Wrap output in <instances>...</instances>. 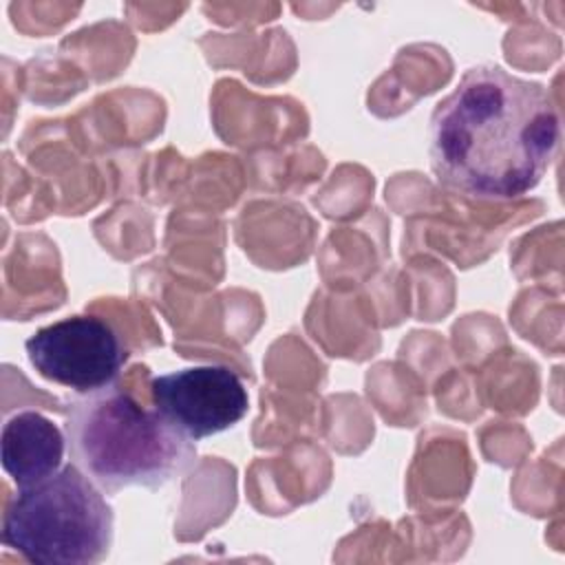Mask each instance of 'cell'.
<instances>
[{"instance_id": "6da1fadb", "label": "cell", "mask_w": 565, "mask_h": 565, "mask_svg": "<svg viewBox=\"0 0 565 565\" xmlns=\"http://www.w3.org/2000/svg\"><path fill=\"white\" fill-rule=\"evenodd\" d=\"M558 139V113L541 84L475 66L430 117V168L452 192L512 201L541 183Z\"/></svg>"}, {"instance_id": "7a4b0ae2", "label": "cell", "mask_w": 565, "mask_h": 565, "mask_svg": "<svg viewBox=\"0 0 565 565\" xmlns=\"http://www.w3.org/2000/svg\"><path fill=\"white\" fill-rule=\"evenodd\" d=\"M64 430L71 463L108 494L163 488L196 461L185 433L117 386L73 399Z\"/></svg>"}, {"instance_id": "3957f363", "label": "cell", "mask_w": 565, "mask_h": 565, "mask_svg": "<svg viewBox=\"0 0 565 565\" xmlns=\"http://www.w3.org/2000/svg\"><path fill=\"white\" fill-rule=\"evenodd\" d=\"M2 543L31 563L93 565L113 543V508L75 466L18 488L2 516Z\"/></svg>"}, {"instance_id": "277c9868", "label": "cell", "mask_w": 565, "mask_h": 565, "mask_svg": "<svg viewBox=\"0 0 565 565\" xmlns=\"http://www.w3.org/2000/svg\"><path fill=\"white\" fill-rule=\"evenodd\" d=\"M26 355L40 377L88 395L115 386L126 347L102 318L73 316L38 329L26 340Z\"/></svg>"}, {"instance_id": "5b68a950", "label": "cell", "mask_w": 565, "mask_h": 565, "mask_svg": "<svg viewBox=\"0 0 565 565\" xmlns=\"http://www.w3.org/2000/svg\"><path fill=\"white\" fill-rule=\"evenodd\" d=\"M154 411L190 439L212 437L238 424L249 408L243 380L225 364H199L150 382Z\"/></svg>"}, {"instance_id": "8992f818", "label": "cell", "mask_w": 565, "mask_h": 565, "mask_svg": "<svg viewBox=\"0 0 565 565\" xmlns=\"http://www.w3.org/2000/svg\"><path fill=\"white\" fill-rule=\"evenodd\" d=\"M66 437L44 415L22 411L7 419L0 439L4 472L18 488L31 486L62 468Z\"/></svg>"}]
</instances>
